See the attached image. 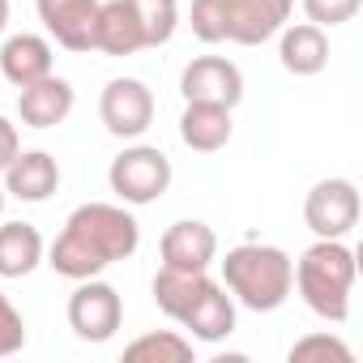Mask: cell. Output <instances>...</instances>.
I'll return each mask as SVG.
<instances>
[{
    "label": "cell",
    "mask_w": 363,
    "mask_h": 363,
    "mask_svg": "<svg viewBox=\"0 0 363 363\" xmlns=\"http://www.w3.org/2000/svg\"><path fill=\"white\" fill-rule=\"evenodd\" d=\"M145 43V5L141 0H99L94 18V52L103 56H137Z\"/></svg>",
    "instance_id": "obj_10"
},
{
    "label": "cell",
    "mask_w": 363,
    "mask_h": 363,
    "mask_svg": "<svg viewBox=\"0 0 363 363\" xmlns=\"http://www.w3.org/2000/svg\"><path fill=\"white\" fill-rule=\"evenodd\" d=\"M0 73L5 82H13L18 90L22 86H35L52 73V43L43 35H13L0 43Z\"/></svg>",
    "instance_id": "obj_16"
},
{
    "label": "cell",
    "mask_w": 363,
    "mask_h": 363,
    "mask_svg": "<svg viewBox=\"0 0 363 363\" xmlns=\"http://www.w3.org/2000/svg\"><path fill=\"white\" fill-rule=\"evenodd\" d=\"M69 111H73V86L56 73H48L35 86H22L18 94V116L30 128H56L69 120Z\"/></svg>",
    "instance_id": "obj_15"
},
{
    "label": "cell",
    "mask_w": 363,
    "mask_h": 363,
    "mask_svg": "<svg viewBox=\"0 0 363 363\" xmlns=\"http://www.w3.org/2000/svg\"><path fill=\"white\" fill-rule=\"evenodd\" d=\"M303 223L316 240H346L359 227V189L346 175H329L312 184L303 201Z\"/></svg>",
    "instance_id": "obj_6"
},
{
    "label": "cell",
    "mask_w": 363,
    "mask_h": 363,
    "mask_svg": "<svg viewBox=\"0 0 363 363\" xmlns=\"http://www.w3.org/2000/svg\"><path fill=\"white\" fill-rule=\"evenodd\" d=\"M22 346H26V320H22V312L13 308V299L0 291V359L18 354Z\"/></svg>",
    "instance_id": "obj_22"
},
{
    "label": "cell",
    "mask_w": 363,
    "mask_h": 363,
    "mask_svg": "<svg viewBox=\"0 0 363 363\" xmlns=\"http://www.w3.org/2000/svg\"><path fill=\"white\" fill-rule=\"evenodd\" d=\"M107 184L124 206H150L171 189V158L158 145H128L111 158Z\"/></svg>",
    "instance_id": "obj_5"
},
{
    "label": "cell",
    "mask_w": 363,
    "mask_h": 363,
    "mask_svg": "<svg viewBox=\"0 0 363 363\" xmlns=\"http://www.w3.org/2000/svg\"><path fill=\"white\" fill-rule=\"evenodd\" d=\"M179 94H184V103L235 107L244 99V73L227 56H197L184 73H179Z\"/></svg>",
    "instance_id": "obj_9"
},
{
    "label": "cell",
    "mask_w": 363,
    "mask_h": 363,
    "mask_svg": "<svg viewBox=\"0 0 363 363\" xmlns=\"http://www.w3.org/2000/svg\"><path fill=\"white\" fill-rule=\"evenodd\" d=\"M0 214H5V184H0Z\"/></svg>",
    "instance_id": "obj_27"
},
{
    "label": "cell",
    "mask_w": 363,
    "mask_h": 363,
    "mask_svg": "<svg viewBox=\"0 0 363 363\" xmlns=\"http://www.w3.org/2000/svg\"><path fill=\"white\" fill-rule=\"evenodd\" d=\"M5 26H9V0H0V35H5Z\"/></svg>",
    "instance_id": "obj_26"
},
{
    "label": "cell",
    "mask_w": 363,
    "mask_h": 363,
    "mask_svg": "<svg viewBox=\"0 0 363 363\" xmlns=\"http://www.w3.org/2000/svg\"><path fill=\"white\" fill-rule=\"evenodd\" d=\"M218 265L223 286L248 312H278L295 291V261L274 244H235Z\"/></svg>",
    "instance_id": "obj_2"
},
{
    "label": "cell",
    "mask_w": 363,
    "mask_h": 363,
    "mask_svg": "<svg viewBox=\"0 0 363 363\" xmlns=\"http://www.w3.org/2000/svg\"><path fill=\"white\" fill-rule=\"evenodd\" d=\"M179 141L197 154H218L231 141V107L189 103L184 116H179Z\"/></svg>",
    "instance_id": "obj_18"
},
{
    "label": "cell",
    "mask_w": 363,
    "mask_h": 363,
    "mask_svg": "<svg viewBox=\"0 0 363 363\" xmlns=\"http://www.w3.org/2000/svg\"><path fill=\"white\" fill-rule=\"evenodd\" d=\"M35 9L65 52H94L99 0H35Z\"/></svg>",
    "instance_id": "obj_11"
},
{
    "label": "cell",
    "mask_w": 363,
    "mask_h": 363,
    "mask_svg": "<svg viewBox=\"0 0 363 363\" xmlns=\"http://www.w3.org/2000/svg\"><path fill=\"white\" fill-rule=\"evenodd\" d=\"M124 359L128 363H189L193 359V342L175 329H158V333H145L137 342L124 346Z\"/></svg>",
    "instance_id": "obj_20"
},
{
    "label": "cell",
    "mask_w": 363,
    "mask_h": 363,
    "mask_svg": "<svg viewBox=\"0 0 363 363\" xmlns=\"http://www.w3.org/2000/svg\"><path fill=\"white\" fill-rule=\"evenodd\" d=\"M99 116H103V128L111 137H124V141L141 137L154 124V94L137 77H116L99 94Z\"/></svg>",
    "instance_id": "obj_8"
},
{
    "label": "cell",
    "mask_w": 363,
    "mask_h": 363,
    "mask_svg": "<svg viewBox=\"0 0 363 363\" xmlns=\"http://www.w3.org/2000/svg\"><path fill=\"white\" fill-rule=\"evenodd\" d=\"M124 325V299L111 282L82 278L77 291L69 295V329L82 342H111L116 329Z\"/></svg>",
    "instance_id": "obj_7"
},
{
    "label": "cell",
    "mask_w": 363,
    "mask_h": 363,
    "mask_svg": "<svg viewBox=\"0 0 363 363\" xmlns=\"http://www.w3.org/2000/svg\"><path fill=\"white\" fill-rule=\"evenodd\" d=\"M43 261V235L30 223H0V278H26Z\"/></svg>",
    "instance_id": "obj_19"
},
{
    "label": "cell",
    "mask_w": 363,
    "mask_h": 363,
    "mask_svg": "<svg viewBox=\"0 0 363 363\" xmlns=\"http://www.w3.org/2000/svg\"><path fill=\"white\" fill-rule=\"evenodd\" d=\"M350 286H354V252L342 240H316L295 261V291L320 320L342 325L350 316Z\"/></svg>",
    "instance_id": "obj_4"
},
{
    "label": "cell",
    "mask_w": 363,
    "mask_h": 363,
    "mask_svg": "<svg viewBox=\"0 0 363 363\" xmlns=\"http://www.w3.org/2000/svg\"><path fill=\"white\" fill-rule=\"evenodd\" d=\"M145 5H154V0H145ZM162 5H175V0H162Z\"/></svg>",
    "instance_id": "obj_28"
},
{
    "label": "cell",
    "mask_w": 363,
    "mask_h": 363,
    "mask_svg": "<svg viewBox=\"0 0 363 363\" xmlns=\"http://www.w3.org/2000/svg\"><path fill=\"white\" fill-rule=\"evenodd\" d=\"M316 359H333V363H354L350 346L333 333H308L291 346V363H316Z\"/></svg>",
    "instance_id": "obj_21"
},
{
    "label": "cell",
    "mask_w": 363,
    "mask_h": 363,
    "mask_svg": "<svg viewBox=\"0 0 363 363\" xmlns=\"http://www.w3.org/2000/svg\"><path fill=\"white\" fill-rule=\"evenodd\" d=\"M18 150H22V145H18V128H13L5 116H0V171H5V167L18 158Z\"/></svg>",
    "instance_id": "obj_25"
},
{
    "label": "cell",
    "mask_w": 363,
    "mask_h": 363,
    "mask_svg": "<svg viewBox=\"0 0 363 363\" xmlns=\"http://www.w3.org/2000/svg\"><path fill=\"white\" fill-rule=\"evenodd\" d=\"M179 325H184L197 342H223L235 333V299L227 295L223 282H206L197 291V299L189 303V312L179 316Z\"/></svg>",
    "instance_id": "obj_14"
},
{
    "label": "cell",
    "mask_w": 363,
    "mask_h": 363,
    "mask_svg": "<svg viewBox=\"0 0 363 363\" xmlns=\"http://www.w3.org/2000/svg\"><path fill=\"white\" fill-rule=\"evenodd\" d=\"M60 189V162L48 154V150H18V158L5 167V197H18V201H48L52 193Z\"/></svg>",
    "instance_id": "obj_13"
},
{
    "label": "cell",
    "mask_w": 363,
    "mask_h": 363,
    "mask_svg": "<svg viewBox=\"0 0 363 363\" xmlns=\"http://www.w3.org/2000/svg\"><path fill=\"white\" fill-rule=\"evenodd\" d=\"M158 252H162V265L167 269H193L197 274V269H210L214 265L218 235H214V227H206L197 218H179V223L167 227Z\"/></svg>",
    "instance_id": "obj_12"
},
{
    "label": "cell",
    "mask_w": 363,
    "mask_h": 363,
    "mask_svg": "<svg viewBox=\"0 0 363 363\" xmlns=\"http://www.w3.org/2000/svg\"><path fill=\"white\" fill-rule=\"evenodd\" d=\"M295 9V0H193V35L201 43L257 48L274 39Z\"/></svg>",
    "instance_id": "obj_3"
},
{
    "label": "cell",
    "mask_w": 363,
    "mask_h": 363,
    "mask_svg": "<svg viewBox=\"0 0 363 363\" xmlns=\"http://www.w3.org/2000/svg\"><path fill=\"white\" fill-rule=\"evenodd\" d=\"M359 5H363V0H303V13H308L312 26L329 30V26L350 22V18L359 13Z\"/></svg>",
    "instance_id": "obj_23"
},
{
    "label": "cell",
    "mask_w": 363,
    "mask_h": 363,
    "mask_svg": "<svg viewBox=\"0 0 363 363\" xmlns=\"http://www.w3.org/2000/svg\"><path fill=\"white\" fill-rule=\"evenodd\" d=\"M145 5V0H141ZM175 5H162V0H154V5H145V43L150 48H158V43H167L171 35H175Z\"/></svg>",
    "instance_id": "obj_24"
},
{
    "label": "cell",
    "mask_w": 363,
    "mask_h": 363,
    "mask_svg": "<svg viewBox=\"0 0 363 363\" xmlns=\"http://www.w3.org/2000/svg\"><path fill=\"white\" fill-rule=\"evenodd\" d=\"M137 244H141V227L124 206L90 201L69 214L65 231L56 235V244L48 252V265L60 278L82 282V278H99L116 261H128L137 252Z\"/></svg>",
    "instance_id": "obj_1"
},
{
    "label": "cell",
    "mask_w": 363,
    "mask_h": 363,
    "mask_svg": "<svg viewBox=\"0 0 363 363\" xmlns=\"http://www.w3.org/2000/svg\"><path fill=\"white\" fill-rule=\"evenodd\" d=\"M278 60L286 73L295 77H316L329 65V35L312 22L299 26H282V43H278Z\"/></svg>",
    "instance_id": "obj_17"
}]
</instances>
